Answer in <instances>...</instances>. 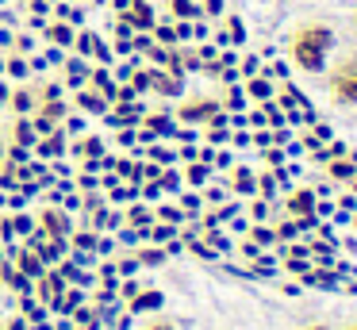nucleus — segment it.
<instances>
[{
    "label": "nucleus",
    "instance_id": "f257e3e1",
    "mask_svg": "<svg viewBox=\"0 0 357 330\" xmlns=\"http://www.w3.org/2000/svg\"><path fill=\"white\" fill-rule=\"evenodd\" d=\"M334 46V31L323 23H300L288 38V54H292L296 69L303 73H319L326 66V50Z\"/></svg>",
    "mask_w": 357,
    "mask_h": 330
},
{
    "label": "nucleus",
    "instance_id": "f03ea898",
    "mask_svg": "<svg viewBox=\"0 0 357 330\" xmlns=\"http://www.w3.org/2000/svg\"><path fill=\"white\" fill-rule=\"evenodd\" d=\"M326 89L338 104H357V58H342L326 77Z\"/></svg>",
    "mask_w": 357,
    "mask_h": 330
},
{
    "label": "nucleus",
    "instance_id": "7ed1b4c3",
    "mask_svg": "<svg viewBox=\"0 0 357 330\" xmlns=\"http://www.w3.org/2000/svg\"><path fill=\"white\" fill-rule=\"evenodd\" d=\"M177 115H181L185 123H208L211 115H219V104H215V100H188V104L181 107Z\"/></svg>",
    "mask_w": 357,
    "mask_h": 330
},
{
    "label": "nucleus",
    "instance_id": "20e7f679",
    "mask_svg": "<svg viewBox=\"0 0 357 330\" xmlns=\"http://www.w3.org/2000/svg\"><path fill=\"white\" fill-rule=\"evenodd\" d=\"M39 219H43V227H47V234H54L58 242H62V238H70V219H66L62 211H54V207H47V211H43Z\"/></svg>",
    "mask_w": 357,
    "mask_h": 330
},
{
    "label": "nucleus",
    "instance_id": "39448f33",
    "mask_svg": "<svg viewBox=\"0 0 357 330\" xmlns=\"http://www.w3.org/2000/svg\"><path fill=\"white\" fill-rule=\"evenodd\" d=\"M150 84L158 92H165V96H177L181 92V77H173V73H150Z\"/></svg>",
    "mask_w": 357,
    "mask_h": 330
},
{
    "label": "nucleus",
    "instance_id": "423d86ee",
    "mask_svg": "<svg viewBox=\"0 0 357 330\" xmlns=\"http://www.w3.org/2000/svg\"><path fill=\"white\" fill-rule=\"evenodd\" d=\"M20 269H24L27 276H43V261L35 257V250H24V253H20Z\"/></svg>",
    "mask_w": 357,
    "mask_h": 330
},
{
    "label": "nucleus",
    "instance_id": "0eeeda50",
    "mask_svg": "<svg viewBox=\"0 0 357 330\" xmlns=\"http://www.w3.org/2000/svg\"><path fill=\"white\" fill-rule=\"evenodd\" d=\"M311 207H315V196H311V192H296V196H292V204H288V211H296V215H307Z\"/></svg>",
    "mask_w": 357,
    "mask_h": 330
},
{
    "label": "nucleus",
    "instance_id": "6e6552de",
    "mask_svg": "<svg viewBox=\"0 0 357 330\" xmlns=\"http://www.w3.org/2000/svg\"><path fill=\"white\" fill-rule=\"evenodd\" d=\"M169 12L177 15V20H192V15H196V4H192V0H169Z\"/></svg>",
    "mask_w": 357,
    "mask_h": 330
},
{
    "label": "nucleus",
    "instance_id": "1a4fd4ad",
    "mask_svg": "<svg viewBox=\"0 0 357 330\" xmlns=\"http://www.w3.org/2000/svg\"><path fill=\"white\" fill-rule=\"evenodd\" d=\"M77 104L89 107V112H104V107H108V104H104V96H96V92H81Z\"/></svg>",
    "mask_w": 357,
    "mask_h": 330
},
{
    "label": "nucleus",
    "instance_id": "9d476101",
    "mask_svg": "<svg viewBox=\"0 0 357 330\" xmlns=\"http://www.w3.org/2000/svg\"><path fill=\"white\" fill-rule=\"evenodd\" d=\"M131 8H135V15H139V20H135V27H150V8H146V0H131Z\"/></svg>",
    "mask_w": 357,
    "mask_h": 330
},
{
    "label": "nucleus",
    "instance_id": "9b49d317",
    "mask_svg": "<svg viewBox=\"0 0 357 330\" xmlns=\"http://www.w3.org/2000/svg\"><path fill=\"white\" fill-rule=\"evenodd\" d=\"M331 177L334 181H349V177H354V165H349V161H331Z\"/></svg>",
    "mask_w": 357,
    "mask_h": 330
},
{
    "label": "nucleus",
    "instance_id": "f8f14e48",
    "mask_svg": "<svg viewBox=\"0 0 357 330\" xmlns=\"http://www.w3.org/2000/svg\"><path fill=\"white\" fill-rule=\"evenodd\" d=\"M158 303H162V296H158V292H146L142 299H131V311H146V307H158Z\"/></svg>",
    "mask_w": 357,
    "mask_h": 330
},
{
    "label": "nucleus",
    "instance_id": "ddd939ff",
    "mask_svg": "<svg viewBox=\"0 0 357 330\" xmlns=\"http://www.w3.org/2000/svg\"><path fill=\"white\" fill-rule=\"evenodd\" d=\"M47 38H50V43H62V46H66V43H73V31L58 23V27H50V31H47Z\"/></svg>",
    "mask_w": 357,
    "mask_h": 330
},
{
    "label": "nucleus",
    "instance_id": "4468645a",
    "mask_svg": "<svg viewBox=\"0 0 357 330\" xmlns=\"http://www.w3.org/2000/svg\"><path fill=\"white\" fill-rule=\"evenodd\" d=\"M12 107H16V112H31V107H35L31 92H16V100H12Z\"/></svg>",
    "mask_w": 357,
    "mask_h": 330
},
{
    "label": "nucleus",
    "instance_id": "2eb2a0df",
    "mask_svg": "<svg viewBox=\"0 0 357 330\" xmlns=\"http://www.w3.org/2000/svg\"><path fill=\"white\" fill-rule=\"evenodd\" d=\"M234 184H238L242 192H254V177H250V169H238V173H234Z\"/></svg>",
    "mask_w": 357,
    "mask_h": 330
},
{
    "label": "nucleus",
    "instance_id": "dca6fc26",
    "mask_svg": "<svg viewBox=\"0 0 357 330\" xmlns=\"http://www.w3.org/2000/svg\"><path fill=\"white\" fill-rule=\"evenodd\" d=\"M77 46H81V54H96V35H81Z\"/></svg>",
    "mask_w": 357,
    "mask_h": 330
},
{
    "label": "nucleus",
    "instance_id": "f3484780",
    "mask_svg": "<svg viewBox=\"0 0 357 330\" xmlns=\"http://www.w3.org/2000/svg\"><path fill=\"white\" fill-rule=\"evenodd\" d=\"M250 96L265 100V96H269V84H265V81H250Z\"/></svg>",
    "mask_w": 357,
    "mask_h": 330
},
{
    "label": "nucleus",
    "instance_id": "a211bd4d",
    "mask_svg": "<svg viewBox=\"0 0 357 330\" xmlns=\"http://www.w3.org/2000/svg\"><path fill=\"white\" fill-rule=\"evenodd\" d=\"M16 138H20V142H24V146H27V142H35V130L27 127V123H20V127H16Z\"/></svg>",
    "mask_w": 357,
    "mask_h": 330
},
{
    "label": "nucleus",
    "instance_id": "6ab92c4d",
    "mask_svg": "<svg viewBox=\"0 0 357 330\" xmlns=\"http://www.w3.org/2000/svg\"><path fill=\"white\" fill-rule=\"evenodd\" d=\"M139 257L146 261V265H158V261H162L165 253H162V250H146V253H139Z\"/></svg>",
    "mask_w": 357,
    "mask_h": 330
},
{
    "label": "nucleus",
    "instance_id": "aec40b11",
    "mask_svg": "<svg viewBox=\"0 0 357 330\" xmlns=\"http://www.w3.org/2000/svg\"><path fill=\"white\" fill-rule=\"evenodd\" d=\"M142 330H177V327H173V322H165V319H154V322H146Z\"/></svg>",
    "mask_w": 357,
    "mask_h": 330
},
{
    "label": "nucleus",
    "instance_id": "412c9836",
    "mask_svg": "<svg viewBox=\"0 0 357 330\" xmlns=\"http://www.w3.org/2000/svg\"><path fill=\"white\" fill-rule=\"evenodd\" d=\"M85 153H100V138H85Z\"/></svg>",
    "mask_w": 357,
    "mask_h": 330
},
{
    "label": "nucleus",
    "instance_id": "4be33fe9",
    "mask_svg": "<svg viewBox=\"0 0 357 330\" xmlns=\"http://www.w3.org/2000/svg\"><path fill=\"white\" fill-rule=\"evenodd\" d=\"M158 43H173V31L169 27H158Z\"/></svg>",
    "mask_w": 357,
    "mask_h": 330
},
{
    "label": "nucleus",
    "instance_id": "5701e85b",
    "mask_svg": "<svg viewBox=\"0 0 357 330\" xmlns=\"http://www.w3.org/2000/svg\"><path fill=\"white\" fill-rule=\"evenodd\" d=\"M208 12L219 15V12H223V0H208Z\"/></svg>",
    "mask_w": 357,
    "mask_h": 330
},
{
    "label": "nucleus",
    "instance_id": "b1692460",
    "mask_svg": "<svg viewBox=\"0 0 357 330\" xmlns=\"http://www.w3.org/2000/svg\"><path fill=\"white\" fill-rule=\"evenodd\" d=\"M4 330H24V322H8V327H4Z\"/></svg>",
    "mask_w": 357,
    "mask_h": 330
},
{
    "label": "nucleus",
    "instance_id": "393cba45",
    "mask_svg": "<svg viewBox=\"0 0 357 330\" xmlns=\"http://www.w3.org/2000/svg\"><path fill=\"white\" fill-rule=\"evenodd\" d=\"M342 330H357V322H349V327H342Z\"/></svg>",
    "mask_w": 357,
    "mask_h": 330
},
{
    "label": "nucleus",
    "instance_id": "a878e982",
    "mask_svg": "<svg viewBox=\"0 0 357 330\" xmlns=\"http://www.w3.org/2000/svg\"><path fill=\"white\" fill-rule=\"evenodd\" d=\"M307 330H326V327H307Z\"/></svg>",
    "mask_w": 357,
    "mask_h": 330
}]
</instances>
